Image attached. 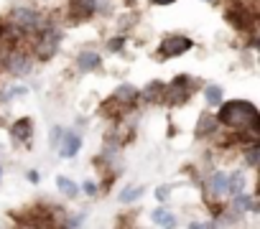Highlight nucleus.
I'll return each mask as SVG.
<instances>
[{"label":"nucleus","instance_id":"nucleus-1","mask_svg":"<svg viewBox=\"0 0 260 229\" xmlns=\"http://www.w3.org/2000/svg\"><path fill=\"white\" fill-rule=\"evenodd\" d=\"M217 123H222L227 128H235V130H242V133H250L252 138H257V133H260L257 107L252 102H245V99L224 102L217 112Z\"/></svg>","mask_w":260,"mask_h":229},{"label":"nucleus","instance_id":"nucleus-2","mask_svg":"<svg viewBox=\"0 0 260 229\" xmlns=\"http://www.w3.org/2000/svg\"><path fill=\"white\" fill-rule=\"evenodd\" d=\"M59 41H61V33H59V31H54V28H44V31H39V36H36V46H34L36 59H41V61L51 59V56L56 54V49H59Z\"/></svg>","mask_w":260,"mask_h":229},{"label":"nucleus","instance_id":"nucleus-3","mask_svg":"<svg viewBox=\"0 0 260 229\" xmlns=\"http://www.w3.org/2000/svg\"><path fill=\"white\" fill-rule=\"evenodd\" d=\"M6 69L16 77H26L34 69V56L23 49H11L8 56H6Z\"/></svg>","mask_w":260,"mask_h":229},{"label":"nucleus","instance_id":"nucleus-4","mask_svg":"<svg viewBox=\"0 0 260 229\" xmlns=\"http://www.w3.org/2000/svg\"><path fill=\"white\" fill-rule=\"evenodd\" d=\"M191 46H194V41H191L189 36H181V33H171V36H166V39L161 41L158 51H161V56L171 59V56H181V54H186V51H189Z\"/></svg>","mask_w":260,"mask_h":229},{"label":"nucleus","instance_id":"nucleus-5","mask_svg":"<svg viewBox=\"0 0 260 229\" xmlns=\"http://www.w3.org/2000/svg\"><path fill=\"white\" fill-rule=\"evenodd\" d=\"M11 21H13L18 28H23V31H39V28L44 26L41 13L34 11V8H16V11L11 13Z\"/></svg>","mask_w":260,"mask_h":229},{"label":"nucleus","instance_id":"nucleus-6","mask_svg":"<svg viewBox=\"0 0 260 229\" xmlns=\"http://www.w3.org/2000/svg\"><path fill=\"white\" fill-rule=\"evenodd\" d=\"M138 97H141V89H138V87H133V84H120V87L115 89V94H112V102H117V104H133Z\"/></svg>","mask_w":260,"mask_h":229},{"label":"nucleus","instance_id":"nucleus-7","mask_svg":"<svg viewBox=\"0 0 260 229\" xmlns=\"http://www.w3.org/2000/svg\"><path fill=\"white\" fill-rule=\"evenodd\" d=\"M61 156L64 158H74L77 156V150L82 148V135H77V133H64V140H61Z\"/></svg>","mask_w":260,"mask_h":229},{"label":"nucleus","instance_id":"nucleus-8","mask_svg":"<svg viewBox=\"0 0 260 229\" xmlns=\"http://www.w3.org/2000/svg\"><path fill=\"white\" fill-rule=\"evenodd\" d=\"M100 66V54L97 51H82L77 56V69L79 71H94Z\"/></svg>","mask_w":260,"mask_h":229},{"label":"nucleus","instance_id":"nucleus-9","mask_svg":"<svg viewBox=\"0 0 260 229\" xmlns=\"http://www.w3.org/2000/svg\"><path fill=\"white\" fill-rule=\"evenodd\" d=\"M164 94H166V84L164 82H151L146 89H141V97L146 102H158V99H164Z\"/></svg>","mask_w":260,"mask_h":229},{"label":"nucleus","instance_id":"nucleus-10","mask_svg":"<svg viewBox=\"0 0 260 229\" xmlns=\"http://www.w3.org/2000/svg\"><path fill=\"white\" fill-rule=\"evenodd\" d=\"M13 138L18 140V143H28V138H31V120L28 118H21V120H16L13 123Z\"/></svg>","mask_w":260,"mask_h":229},{"label":"nucleus","instance_id":"nucleus-11","mask_svg":"<svg viewBox=\"0 0 260 229\" xmlns=\"http://www.w3.org/2000/svg\"><path fill=\"white\" fill-rule=\"evenodd\" d=\"M209 194H212V196L227 194V173H222V171L212 173V178H209Z\"/></svg>","mask_w":260,"mask_h":229},{"label":"nucleus","instance_id":"nucleus-12","mask_svg":"<svg viewBox=\"0 0 260 229\" xmlns=\"http://www.w3.org/2000/svg\"><path fill=\"white\" fill-rule=\"evenodd\" d=\"M217 118L214 114H209V112H204L202 118H199V123H197V135H209V133H214L217 130Z\"/></svg>","mask_w":260,"mask_h":229},{"label":"nucleus","instance_id":"nucleus-13","mask_svg":"<svg viewBox=\"0 0 260 229\" xmlns=\"http://www.w3.org/2000/svg\"><path fill=\"white\" fill-rule=\"evenodd\" d=\"M56 186H59V191H61L64 196H69V199H74V196L79 194V186H77L74 181H69L67 176H56Z\"/></svg>","mask_w":260,"mask_h":229},{"label":"nucleus","instance_id":"nucleus-14","mask_svg":"<svg viewBox=\"0 0 260 229\" xmlns=\"http://www.w3.org/2000/svg\"><path fill=\"white\" fill-rule=\"evenodd\" d=\"M245 188V176L240 173V171H235V173H230V178H227V194H240Z\"/></svg>","mask_w":260,"mask_h":229},{"label":"nucleus","instance_id":"nucleus-15","mask_svg":"<svg viewBox=\"0 0 260 229\" xmlns=\"http://www.w3.org/2000/svg\"><path fill=\"white\" fill-rule=\"evenodd\" d=\"M204 99H207V104L219 107V102H222V87H219V84H209V87L204 89Z\"/></svg>","mask_w":260,"mask_h":229},{"label":"nucleus","instance_id":"nucleus-16","mask_svg":"<svg viewBox=\"0 0 260 229\" xmlns=\"http://www.w3.org/2000/svg\"><path fill=\"white\" fill-rule=\"evenodd\" d=\"M153 224H158V226H174L176 224V216L171 211H166V209H156L153 211Z\"/></svg>","mask_w":260,"mask_h":229},{"label":"nucleus","instance_id":"nucleus-17","mask_svg":"<svg viewBox=\"0 0 260 229\" xmlns=\"http://www.w3.org/2000/svg\"><path fill=\"white\" fill-rule=\"evenodd\" d=\"M252 209V199L247 196V194H235V211L237 214H245V211H250Z\"/></svg>","mask_w":260,"mask_h":229},{"label":"nucleus","instance_id":"nucleus-18","mask_svg":"<svg viewBox=\"0 0 260 229\" xmlns=\"http://www.w3.org/2000/svg\"><path fill=\"white\" fill-rule=\"evenodd\" d=\"M141 194H143V186H127V188L120 194V201H122V204H133L136 199H141Z\"/></svg>","mask_w":260,"mask_h":229},{"label":"nucleus","instance_id":"nucleus-19","mask_svg":"<svg viewBox=\"0 0 260 229\" xmlns=\"http://www.w3.org/2000/svg\"><path fill=\"white\" fill-rule=\"evenodd\" d=\"M245 161H247V166H257V161H260V145L257 143H252V145H247L245 148Z\"/></svg>","mask_w":260,"mask_h":229},{"label":"nucleus","instance_id":"nucleus-20","mask_svg":"<svg viewBox=\"0 0 260 229\" xmlns=\"http://www.w3.org/2000/svg\"><path fill=\"white\" fill-rule=\"evenodd\" d=\"M64 133H67L64 128H54V130H51V138H49L51 148H59V145H61V140H64Z\"/></svg>","mask_w":260,"mask_h":229},{"label":"nucleus","instance_id":"nucleus-21","mask_svg":"<svg viewBox=\"0 0 260 229\" xmlns=\"http://www.w3.org/2000/svg\"><path fill=\"white\" fill-rule=\"evenodd\" d=\"M122 46H125V39H122V36H117V39H110V41H107V51H112V54H117Z\"/></svg>","mask_w":260,"mask_h":229},{"label":"nucleus","instance_id":"nucleus-22","mask_svg":"<svg viewBox=\"0 0 260 229\" xmlns=\"http://www.w3.org/2000/svg\"><path fill=\"white\" fill-rule=\"evenodd\" d=\"M169 196H171V186H158L156 188V199L158 201H169Z\"/></svg>","mask_w":260,"mask_h":229},{"label":"nucleus","instance_id":"nucleus-23","mask_svg":"<svg viewBox=\"0 0 260 229\" xmlns=\"http://www.w3.org/2000/svg\"><path fill=\"white\" fill-rule=\"evenodd\" d=\"M82 188H84L89 196H97V183H94V181H84V186H82Z\"/></svg>","mask_w":260,"mask_h":229},{"label":"nucleus","instance_id":"nucleus-24","mask_svg":"<svg viewBox=\"0 0 260 229\" xmlns=\"http://www.w3.org/2000/svg\"><path fill=\"white\" fill-rule=\"evenodd\" d=\"M82 221H84V214H79V216H69L64 224H67V226H79Z\"/></svg>","mask_w":260,"mask_h":229},{"label":"nucleus","instance_id":"nucleus-25","mask_svg":"<svg viewBox=\"0 0 260 229\" xmlns=\"http://www.w3.org/2000/svg\"><path fill=\"white\" fill-rule=\"evenodd\" d=\"M28 181H31V183H39V181H41V173H39V171H28Z\"/></svg>","mask_w":260,"mask_h":229},{"label":"nucleus","instance_id":"nucleus-26","mask_svg":"<svg viewBox=\"0 0 260 229\" xmlns=\"http://www.w3.org/2000/svg\"><path fill=\"white\" fill-rule=\"evenodd\" d=\"M153 6H169V3H174V0H151Z\"/></svg>","mask_w":260,"mask_h":229},{"label":"nucleus","instance_id":"nucleus-27","mask_svg":"<svg viewBox=\"0 0 260 229\" xmlns=\"http://www.w3.org/2000/svg\"><path fill=\"white\" fill-rule=\"evenodd\" d=\"M0 181H3V166H0Z\"/></svg>","mask_w":260,"mask_h":229},{"label":"nucleus","instance_id":"nucleus-28","mask_svg":"<svg viewBox=\"0 0 260 229\" xmlns=\"http://www.w3.org/2000/svg\"><path fill=\"white\" fill-rule=\"evenodd\" d=\"M207 3H214V0H207Z\"/></svg>","mask_w":260,"mask_h":229}]
</instances>
